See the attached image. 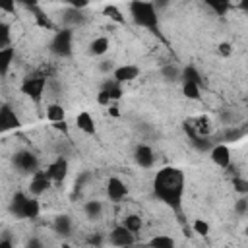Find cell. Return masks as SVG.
I'll use <instances>...</instances> for the list:
<instances>
[{
  "label": "cell",
  "mask_w": 248,
  "mask_h": 248,
  "mask_svg": "<svg viewBox=\"0 0 248 248\" xmlns=\"http://www.w3.org/2000/svg\"><path fill=\"white\" fill-rule=\"evenodd\" d=\"M50 50L58 56H70L72 54V31L70 29L58 31L50 43Z\"/></svg>",
  "instance_id": "cell-4"
},
{
  "label": "cell",
  "mask_w": 248,
  "mask_h": 248,
  "mask_svg": "<svg viewBox=\"0 0 248 248\" xmlns=\"http://www.w3.org/2000/svg\"><path fill=\"white\" fill-rule=\"evenodd\" d=\"M0 35H2L0 48H8L10 46V25L6 21H0Z\"/></svg>",
  "instance_id": "cell-27"
},
{
  "label": "cell",
  "mask_w": 248,
  "mask_h": 248,
  "mask_svg": "<svg viewBox=\"0 0 248 248\" xmlns=\"http://www.w3.org/2000/svg\"><path fill=\"white\" fill-rule=\"evenodd\" d=\"M52 126H54L56 130H60V132H64V134L68 132V126H66V122H56V124H52Z\"/></svg>",
  "instance_id": "cell-39"
},
{
  "label": "cell",
  "mask_w": 248,
  "mask_h": 248,
  "mask_svg": "<svg viewBox=\"0 0 248 248\" xmlns=\"http://www.w3.org/2000/svg\"><path fill=\"white\" fill-rule=\"evenodd\" d=\"M101 91H105L110 97V101H118L122 97V83H118L116 79H108V81H105Z\"/></svg>",
  "instance_id": "cell-18"
},
{
  "label": "cell",
  "mask_w": 248,
  "mask_h": 248,
  "mask_svg": "<svg viewBox=\"0 0 248 248\" xmlns=\"http://www.w3.org/2000/svg\"><path fill=\"white\" fill-rule=\"evenodd\" d=\"M108 112H110V116H120V110H118L116 105H110V107H108Z\"/></svg>",
  "instance_id": "cell-40"
},
{
  "label": "cell",
  "mask_w": 248,
  "mask_h": 248,
  "mask_svg": "<svg viewBox=\"0 0 248 248\" xmlns=\"http://www.w3.org/2000/svg\"><path fill=\"white\" fill-rule=\"evenodd\" d=\"M83 211L89 219H99L103 215V203L99 200H89V202H85Z\"/></svg>",
  "instance_id": "cell-21"
},
{
  "label": "cell",
  "mask_w": 248,
  "mask_h": 248,
  "mask_svg": "<svg viewBox=\"0 0 248 248\" xmlns=\"http://www.w3.org/2000/svg\"><path fill=\"white\" fill-rule=\"evenodd\" d=\"M209 157H211V161H213L217 167H221V169H227V167L231 165V149H229L225 143L213 145V147L209 149Z\"/></svg>",
  "instance_id": "cell-8"
},
{
  "label": "cell",
  "mask_w": 248,
  "mask_h": 248,
  "mask_svg": "<svg viewBox=\"0 0 248 248\" xmlns=\"http://www.w3.org/2000/svg\"><path fill=\"white\" fill-rule=\"evenodd\" d=\"M27 248H45V244H43L39 238H31V240L27 242Z\"/></svg>",
  "instance_id": "cell-38"
},
{
  "label": "cell",
  "mask_w": 248,
  "mask_h": 248,
  "mask_svg": "<svg viewBox=\"0 0 248 248\" xmlns=\"http://www.w3.org/2000/svg\"><path fill=\"white\" fill-rule=\"evenodd\" d=\"M52 229H54V232H58L60 236H70V234H72V219H70L68 215H58V217H54Z\"/></svg>",
  "instance_id": "cell-14"
},
{
  "label": "cell",
  "mask_w": 248,
  "mask_h": 248,
  "mask_svg": "<svg viewBox=\"0 0 248 248\" xmlns=\"http://www.w3.org/2000/svg\"><path fill=\"white\" fill-rule=\"evenodd\" d=\"M103 240H105V238H103L101 232H93V234L87 236V242H89L93 248H101V246H103Z\"/></svg>",
  "instance_id": "cell-32"
},
{
  "label": "cell",
  "mask_w": 248,
  "mask_h": 248,
  "mask_svg": "<svg viewBox=\"0 0 248 248\" xmlns=\"http://www.w3.org/2000/svg\"><path fill=\"white\" fill-rule=\"evenodd\" d=\"M99 68H101V72H114V68H112V62H110V60H103V62L99 64Z\"/></svg>",
  "instance_id": "cell-37"
},
{
  "label": "cell",
  "mask_w": 248,
  "mask_h": 248,
  "mask_svg": "<svg viewBox=\"0 0 248 248\" xmlns=\"http://www.w3.org/2000/svg\"><path fill=\"white\" fill-rule=\"evenodd\" d=\"M45 87H46V78L45 76H33V78H25L23 83H21V91L31 97L33 101H39L45 93Z\"/></svg>",
  "instance_id": "cell-3"
},
{
  "label": "cell",
  "mask_w": 248,
  "mask_h": 248,
  "mask_svg": "<svg viewBox=\"0 0 248 248\" xmlns=\"http://www.w3.org/2000/svg\"><path fill=\"white\" fill-rule=\"evenodd\" d=\"M134 159H136V163H138L141 169H151L153 163H155V153H153V149H151L149 145L140 143V145L136 147V151H134Z\"/></svg>",
  "instance_id": "cell-9"
},
{
  "label": "cell",
  "mask_w": 248,
  "mask_h": 248,
  "mask_svg": "<svg viewBox=\"0 0 248 248\" xmlns=\"http://www.w3.org/2000/svg\"><path fill=\"white\" fill-rule=\"evenodd\" d=\"M105 14H107V16H110L112 19H116V21H122V17H120V12H118L114 6H107V8H105Z\"/></svg>",
  "instance_id": "cell-35"
},
{
  "label": "cell",
  "mask_w": 248,
  "mask_h": 248,
  "mask_svg": "<svg viewBox=\"0 0 248 248\" xmlns=\"http://www.w3.org/2000/svg\"><path fill=\"white\" fill-rule=\"evenodd\" d=\"M140 76V68L134 66V64H124V66H118L114 68L112 72V79H116L118 83H124V81H132Z\"/></svg>",
  "instance_id": "cell-10"
},
{
  "label": "cell",
  "mask_w": 248,
  "mask_h": 248,
  "mask_svg": "<svg viewBox=\"0 0 248 248\" xmlns=\"http://www.w3.org/2000/svg\"><path fill=\"white\" fill-rule=\"evenodd\" d=\"M0 126H2L4 132L19 126V118H17L16 110H12L8 105H2V110H0Z\"/></svg>",
  "instance_id": "cell-13"
},
{
  "label": "cell",
  "mask_w": 248,
  "mask_h": 248,
  "mask_svg": "<svg viewBox=\"0 0 248 248\" xmlns=\"http://www.w3.org/2000/svg\"><path fill=\"white\" fill-rule=\"evenodd\" d=\"M149 248H176L174 240L167 234H155L151 240H149Z\"/></svg>",
  "instance_id": "cell-23"
},
{
  "label": "cell",
  "mask_w": 248,
  "mask_h": 248,
  "mask_svg": "<svg viewBox=\"0 0 248 248\" xmlns=\"http://www.w3.org/2000/svg\"><path fill=\"white\" fill-rule=\"evenodd\" d=\"M192 229H194V232H198V234L205 236V234L209 232V223H207V221H203V219H196V221L192 223Z\"/></svg>",
  "instance_id": "cell-30"
},
{
  "label": "cell",
  "mask_w": 248,
  "mask_h": 248,
  "mask_svg": "<svg viewBox=\"0 0 248 248\" xmlns=\"http://www.w3.org/2000/svg\"><path fill=\"white\" fill-rule=\"evenodd\" d=\"M39 213H41L39 200H37V198H27L25 207H23V217H25V219H37Z\"/></svg>",
  "instance_id": "cell-20"
},
{
  "label": "cell",
  "mask_w": 248,
  "mask_h": 248,
  "mask_svg": "<svg viewBox=\"0 0 248 248\" xmlns=\"http://www.w3.org/2000/svg\"><path fill=\"white\" fill-rule=\"evenodd\" d=\"M108 242H110L112 246H116V248H130V246H134L136 236H134V232H130L124 225H118V227H114V229L110 231Z\"/></svg>",
  "instance_id": "cell-5"
},
{
  "label": "cell",
  "mask_w": 248,
  "mask_h": 248,
  "mask_svg": "<svg viewBox=\"0 0 248 248\" xmlns=\"http://www.w3.org/2000/svg\"><path fill=\"white\" fill-rule=\"evenodd\" d=\"M153 190L155 196L169 203L170 207L178 209L180 207V198L184 192V176L178 169L174 167H165L155 174V182H153Z\"/></svg>",
  "instance_id": "cell-1"
},
{
  "label": "cell",
  "mask_w": 248,
  "mask_h": 248,
  "mask_svg": "<svg viewBox=\"0 0 248 248\" xmlns=\"http://www.w3.org/2000/svg\"><path fill=\"white\" fill-rule=\"evenodd\" d=\"M161 74H163V78H167V79H170V81H176V79L180 78V72H178L176 66H163Z\"/></svg>",
  "instance_id": "cell-29"
},
{
  "label": "cell",
  "mask_w": 248,
  "mask_h": 248,
  "mask_svg": "<svg viewBox=\"0 0 248 248\" xmlns=\"http://www.w3.org/2000/svg\"><path fill=\"white\" fill-rule=\"evenodd\" d=\"M108 46H110V43L107 37H95L89 45V52L93 56H103L105 52H108Z\"/></svg>",
  "instance_id": "cell-16"
},
{
  "label": "cell",
  "mask_w": 248,
  "mask_h": 248,
  "mask_svg": "<svg viewBox=\"0 0 248 248\" xmlns=\"http://www.w3.org/2000/svg\"><path fill=\"white\" fill-rule=\"evenodd\" d=\"M35 19H37V23L41 25V27H52V23H50V19L43 14V12H39L37 10V16H35Z\"/></svg>",
  "instance_id": "cell-33"
},
{
  "label": "cell",
  "mask_w": 248,
  "mask_h": 248,
  "mask_svg": "<svg viewBox=\"0 0 248 248\" xmlns=\"http://www.w3.org/2000/svg\"><path fill=\"white\" fill-rule=\"evenodd\" d=\"M126 194H128V186L118 176H110L107 180V196H108V200L120 202V200L126 198Z\"/></svg>",
  "instance_id": "cell-7"
},
{
  "label": "cell",
  "mask_w": 248,
  "mask_h": 248,
  "mask_svg": "<svg viewBox=\"0 0 248 248\" xmlns=\"http://www.w3.org/2000/svg\"><path fill=\"white\" fill-rule=\"evenodd\" d=\"M130 16L136 25L157 31V8L153 2H130Z\"/></svg>",
  "instance_id": "cell-2"
},
{
  "label": "cell",
  "mask_w": 248,
  "mask_h": 248,
  "mask_svg": "<svg viewBox=\"0 0 248 248\" xmlns=\"http://www.w3.org/2000/svg\"><path fill=\"white\" fill-rule=\"evenodd\" d=\"M234 211H236V215H248V198L246 196H242L234 202Z\"/></svg>",
  "instance_id": "cell-31"
},
{
  "label": "cell",
  "mask_w": 248,
  "mask_h": 248,
  "mask_svg": "<svg viewBox=\"0 0 248 248\" xmlns=\"http://www.w3.org/2000/svg\"><path fill=\"white\" fill-rule=\"evenodd\" d=\"M217 52H219L221 56H231V54H232V46H231L229 43H219V45H217Z\"/></svg>",
  "instance_id": "cell-34"
},
{
  "label": "cell",
  "mask_w": 248,
  "mask_h": 248,
  "mask_svg": "<svg viewBox=\"0 0 248 248\" xmlns=\"http://www.w3.org/2000/svg\"><path fill=\"white\" fill-rule=\"evenodd\" d=\"M14 56H16L14 46L0 48V72H2V76H6V74H8V68H10V64L14 62Z\"/></svg>",
  "instance_id": "cell-17"
},
{
  "label": "cell",
  "mask_w": 248,
  "mask_h": 248,
  "mask_svg": "<svg viewBox=\"0 0 248 248\" xmlns=\"http://www.w3.org/2000/svg\"><path fill=\"white\" fill-rule=\"evenodd\" d=\"M0 248H14V244H12V240L2 238V240H0Z\"/></svg>",
  "instance_id": "cell-41"
},
{
  "label": "cell",
  "mask_w": 248,
  "mask_h": 248,
  "mask_svg": "<svg viewBox=\"0 0 248 248\" xmlns=\"http://www.w3.org/2000/svg\"><path fill=\"white\" fill-rule=\"evenodd\" d=\"M246 234H248V227H246Z\"/></svg>",
  "instance_id": "cell-42"
},
{
  "label": "cell",
  "mask_w": 248,
  "mask_h": 248,
  "mask_svg": "<svg viewBox=\"0 0 248 248\" xmlns=\"http://www.w3.org/2000/svg\"><path fill=\"white\" fill-rule=\"evenodd\" d=\"M182 93H184L186 99H192V101L200 99L202 97L200 83H196V81H182Z\"/></svg>",
  "instance_id": "cell-22"
},
{
  "label": "cell",
  "mask_w": 248,
  "mask_h": 248,
  "mask_svg": "<svg viewBox=\"0 0 248 248\" xmlns=\"http://www.w3.org/2000/svg\"><path fill=\"white\" fill-rule=\"evenodd\" d=\"M232 188H234L240 196H248V180H246V178H240V176L232 178Z\"/></svg>",
  "instance_id": "cell-28"
},
{
  "label": "cell",
  "mask_w": 248,
  "mask_h": 248,
  "mask_svg": "<svg viewBox=\"0 0 248 248\" xmlns=\"http://www.w3.org/2000/svg\"><path fill=\"white\" fill-rule=\"evenodd\" d=\"M130 232H138L141 229V217L140 215H128L124 217V223H122Z\"/></svg>",
  "instance_id": "cell-25"
},
{
  "label": "cell",
  "mask_w": 248,
  "mask_h": 248,
  "mask_svg": "<svg viewBox=\"0 0 248 248\" xmlns=\"http://www.w3.org/2000/svg\"><path fill=\"white\" fill-rule=\"evenodd\" d=\"M14 165L17 170L21 172H31L35 174L37 172V167H39V161L37 157L31 153V151H17L16 157H14Z\"/></svg>",
  "instance_id": "cell-6"
},
{
  "label": "cell",
  "mask_w": 248,
  "mask_h": 248,
  "mask_svg": "<svg viewBox=\"0 0 248 248\" xmlns=\"http://www.w3.org/2000/svg\"><path fill=\"white\" fill-rule=\"evenodd\" d=\"M25 202H27V196L25 194H21V192H17L16 196H14V200H12V213L16 215V217H23V207H25Z\"/></svg>",
  "instance_id": "cell-24"
},
{
  "label": "cell",
  "mask_w": 248,
  "mask_h": 248,
  "mask_svg": "<svg viewBox=\"0 0 248 248\" xmlns=\"http://www.w3.org/2000/svg\"><path fill=\"white\" fill-rule=\"evenodd\" d=\"M76 124H78V128L83 132V134H95V120H93V116L89 114V112H79L78 116H76Z\"/></svg>",
  "instance_id": "cell-15"
},
{
  "label": "cell",
  "mask_w": 248,
  "mask_h": 248,
  "mask_svg": "<svg viewBox=\"0 0 248 248\" xmlns=\"http://www.w3.org/2000/svg\"><path fill=\"white\" fill-rule=\"evenodd\" d=\"M64 116H66V112H64V107H62V105L52 103V105L46 107V118H48L52 124H56V122H64Z\"/></svg>",
  "instance_id": "cell-19"
},
{
  "label": "cell",
  "mask_w": 248,
  "mask_h": 248,
  "mask_svg": "<svg viewBox=\"0 0 248 248\" xmlns=\"http://www.w3.org/2000/svg\"><path fill=\"white\" fill-rule=\"evenodd\" d=\"M207 4H209V6H211L215 12H221V14H223V12L229 8V4H223V2H207Z\"/></svg>",
  "instance_id": "cell-36"
},
{
  "label": "cell",
  "mask_w": 248,
  "mask_h": 248,
  "mask_svg": "<svg viewBox=\"0 0 248 248\" xmlns=\"http://www.w3.org/2000/svg\"><path fill=\"white\" fill-rule=\"evenodd\" d=\"M182 81H196V83H200V81H202V78H200V74H198V70H196V68L188 66V68H184V70H182Z\"/></svg>",
  "instance_id": "cell-26"
},
{
  "label": "cell",
  "mask_w": 248,
  "mask_h": 248,
  "mask_svg": "<svg viewBox=\"0 0 248 248\" xmlns=\"http://www.w3.org/2000/svg\"><path fill=\"white\" fill-rule=\"evenodd\" d=\"M50 176L46 174V172H41V170H37L35 174H33V178H31V184H29V190H31V194L37 198V196H41L43 192H46V188L50 186Z\"/></svg>",
  "instance_id": "cell-12"
},
{
  "label": "cell",
  "mask_w": 248,
  "mask_h": 248,
  "mask_svg": "<svg viewBox=\"0 0 248 248\" xmlns=\"http://www.w3.org/2000/svg\"><path fill=\"white\" fill-rule=\"evenodd\" d=\"M46 174L50 176L52 182H60V180H64V176L68 174V161H66L64 157H58L56 161H52V163L48 165Z\"/></svg>",
  "instance_id": "cell-11"
}]
</instances>
